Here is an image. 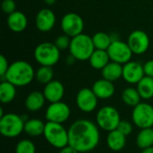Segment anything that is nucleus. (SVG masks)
Listing matches in <instances>:
<instances>
[{"label":"nucleus","mask_w":153,"mask_h":153,"mask_svg":"<svg viewBox=\"0 0 153 153\" xmlns=\"http://www.w3.org/2000/svg\"><path fill=\"white\" fill-rule=\"evenodd\" d=\"M99 126L87 119H79L72 124L68 129V145L80 153L94 150L100 139Z\"/></svg>","instance_id":"obj_1"},{"label":"nucleus","mask_w":153,"mask_h":153,"mask_svg":"<svg viewBox=\"0 0 153 153\" xmlns=\"http://www.w3.org/2000/svg\"><path fill=\"white\" fill-rule=\"evenodd\" d=\"M33 66L23 60H18L10 64L4 81H8L16 87H23L30 84L35 78Z\"/></svg>","instance_id":"obj_2"},{"label":"nucleus","mask_w":153,"mask_h":153,"mask_svg":"<svg viewBox=\"0 0 153 153\" xmlns=\"http://www.w3.org/2000/svg\"><path fill=\"white\" fill-rule=\"evenodd\" d=\"M68 50L70 52V55L73 56L76 60H89L95 50L92 38L84 33H81L72 38L70 48Z\"/></svg>","instance_id":"obj_3"},{"label":"nucleus","mask_w":153,"mask_h":153,"mask_svg":"<svg viewBox=\"0 0 153 153\" xmlns=\"http://www.w3.org/2000/svg\"><path fill=\"white\" fill-rule=\"evenodd\" d=\"M43 135L47 142L54 148L61 150L68 145V130L65 129L63 124L47 122Z\"/></svg>","instance_id":"obj_4"},{"label":"nucleus","mask_w":153,"mask_h":153,"mask_svg":"<svg viewBox=\"0 0 153 153\" xmlns=\"http://www.w3.org/2000/svg\"><path fill=\"white\" fill-rule=\"evenodd\" d=\"M34 58L40 65L53 66L60 59V50L51 42H42L34 49Z\"/></svg>","instance_id":"obj_5"},{"label":"nucleus","mask_w":153,"mask_h":153,"mask_svg":"<svg viewBox=\"0 0 153 153\" xmlns=\"http://www.w3.org/2000/svg\"><path fill=\"white\" fill-rule=\"evenodd\" d=\"M25 120L22 117L8 113L0 117V133L6 138H14L19 136L24 131Z\"/></svg>","instance_id":"obj_6"},{"label":"nucleus","mask_w":153,"mask_h":153,"mask_svg":"<svg viewBox=\"0 0 153 153\" xmlns=\"http://www.w3.org/2000/svg\"><path fill=\"white\" fill-rule=\"evenodd\" d=\"M121 121L119 112L117 108L111 106H105L101 108L96 115L97 126L107 132L116 130Z\"/></svg>","instance_id":"obj_7"},{"label":"nucleus","mask_w":153,"mask_h":153,"mask_svg":"<svg viewBox=\"0 0 153 153\" xmlns=\"http://www.w3.org/2000/svg\"><path fill=\"white\" fill-rule=\"evenodd\" d=\"M134 124L141 128H149L153 126V107L146 102H141L135 106L132 112Z\"/></svg>","instance_id":"obj_8"},{"label":"nucleus","mask_w":153,"mask_h":153,"mask_svg":"<svg viewBox=\"0 0 153 153\" xmlns=\"http://www.w3.org/2000/svg\"><path fill=\"white\" fill-rule=\"evenodd\" d=\"M107 51L111 61L121 65L131 61L134 54L127 42H124L120 39H113Z\"/></svg>","instance_id":"obj_9"},{"label":"nucleus","mask_w":153,"mask_h":153,"mask_svg":"<svg viewBox=\"0 0 153 153\" xmlns=\"http://www.w3.org/2000/svg\"><path fill=\"white\" fill-rule=\"evenodd\" d=\"M84 22L82 18L75 13H68L65 14L61 20V29L64 34L74 38L82 33Z\"/></svg>","instance_id":"obj_10"},{"label":"nucleus","mask_w":153,"mask_h":153,"mask_svg":"<svg viewBox=\"0 0 153 153\" xmlns=\"http://www.w3.org/2000/svg\"><path fill=\"white\" fill-rule=\"evenodd\" d=\"M70 116L71 110L69 106L62 101L50 103L45 114V117L48 122H54L58 124L66 122Z\"/></svg>","instance_id":"obj_11"},{"label":"nucleus","mask_w":153,"mask_h":153,"mask_svg":"<svg viewBox=\"0 0 153 153\" xmlns=\"http://www.w3.org/2000/svg\"><path fill=\"white\" fill-rule=\"evenodd\" d=\"M127 44L134 54L142 55L144 54L150 47V38L145 31L135 30L128 36Z\"/></svg>","instance_id":"obj_12"},{"label":"nucleus","mask_w":153,"mask_h":153,"mask_svg":"<svg viewBox=\"0 0 153 153\" xmlns=\"http://www.w3.org/2000/svg\"><path fill=\"white\" fill-rule=\"evenodd\" d=\"M98 97L93 92L92 89L82 88L76 95V105L80 110L85 113L94 111L98 105Z\"/></svg>","instance_id":"obj_13"},{"label":"nucleus","mask_w":153,"mask_h":153,"mask_svg":"<svg viewBox=\"0 0 153 153\" xmlns=\"http://www.w3.org/2000/svg\"><path fill=\"white\" fill-rule=\"evenodd\" d=\"M145 76L143 65L136 61L123 65V79L130 84H137Z\"/></svg>","instance_id":"obj_14"},{"label":"nucleus","mask_w":153,"mask_h":153,"mask_svg":"<svg viewBox=\"0 0 153 153\" xmlns=\"http://www.w3.org/2000/svg\"><path fill=\"white\" fill-rule=\"evenodd\" d=\"M56 24V15L49 8H43L39 11L35 18L36 28L41 32L50 31Z\"/></svg>","instance_id":"obj_15"},{"label":"nucleus","mask_w":153,"mask_h":153,"mask_svg":"<svg viewBox=\"0 0 153 153\" xmlns=\"http://www.w3.org/2000/svg\"><path fill=\"white\" fill-rule=\"evenodd\" d=\"M43 94L46 100L49 103L61 101L65 95V87L63 83L57 80H53L45 85Z\"/></svg>","instance_id":"obj_16"},{"label":"nucleus","mask_w":153,"mask_h":153,"mask_svg":"<svg viewBox=\"0 0 153 153\" xmlns=\"http://www.w3.org/2000/svg\"><path fill=\"white\" fill-rule=\"evenodd\" d=\"M91 89L99 100L110 99L114 95L115 91H116L113 82L104 78L96 81L93 83Z\"/></svg>","instance_id":"obj_17"},{"label":"nucleus","mask_w":153,"mask_h":153,"mask_svg":"<svg viewBox=\"0 0 153 153\" xmlns=\"http://www.w3.org/2000/svg\"><path fill=\"white\" fill-rule=\"evenodd\" d=\"M8 28L16 33L23 31L28 25V20L26 15L20 11H15L9 14L6 20Z\"/></svg>","instance_id":"obj_18"},{"label":"nucleus","mask_w":153,"mask_h":153,"mask_svg":"<svg viewBox=\"0 0 153 153\" xmlns=\"http://www.w3.org/2000/svg\"><path fill=\"white\" fill-rule=\"evenodd\" d=\"M46 101V98L43 92L39 91H31L25 100V108L30 112H37L40 110Z\"/></svg>","instance_id":"obj_19"},{"label":"nucleus","mask_w":153,"mask_h":153,"mask_svg":"<svg viewBox=\"0 0 153 153\" xmlns=\"http://www.w3.org/2000/svg\"><path fill=\"white\" fill-rule=\"evenodd\" d=\"M126 143V136L117 129L108 132L107 137V144L113 152H119L123 150Z\"/></svg>","instance_id":"obj_20"},{"label":"nucleus","mask_w":153,"mask_h":153,"mask_svg":"<svg viewBox=\"0 0 153 153\" xmlns=\"http://www.w3.org/2000/svg\"><path fill=\"white\" fill-rule=\"evenodd\" d=\"M101 74L102 78L114 82L123 77V65L111 61L101 70Z\"/></svg>","instance_id":"obj_21"},{"label":"nucleus","mask_w":153,"mask_h":153,"mask_svg":"<svg viewBox=\"0 0 153 153\" xmlns=\"http://www.w3.org/2000/svg\"><path fill=\"white\" fill-rule=\"evenodd\" d=\"M110 61L108 51L100 49H95L89 59L91 66L96 70H102Z\"/></svg>","instance_id":"obj_22"},{"label":"nucleus","mask_w":153,"mask_h":153,"mask_svg":"<svg viewBox=\"0 0 153 153\" xmlns=\"http://www.w3.org/2000/svg\"><path fill=\"white\" fill-rule=\"evenodd\" d=\"M46 124L42 120L38 118H31L25 121L24 124V132L32 137H37L42 135L45 131Z\"/></svg>","instance_id":"obj_23"},{"label":"nucleus","mask_w":153,"mask_h":153,"mask_svg":"<svg viewBox=\"0 0 153 153\" xmlns=\"http://www.w3.org/2000/svg\"><path fill=\"white\" fill-rule=\"evenodd\" d=\"M16 96V86L8 81H3L0 84V101L3 104L12 102Z\"/></svg>","instance_id":"obj_24"},{"label":"nucleus","mask_w":153,"mask_h":153,"mask_svg":"<svg viewBox=\"0 0 153 153\" xmlns=\"http://www.w3.org/2000/svg\"><path fill=\"white\" fill-rule=\"evenodd\" d=\"M136 89L138 90L142 99L151 100L153 98V78L144 76L138 83Z\"/></svg>","instance_id":"obj_25"},{"label":"nucleus","mask_w":153,"mask_h":153,"mask_svg":"<svg viewBox=\"0 0 153 153\" xmlns=\"http://www.w3.org/2000/svg\"><path fill=\"white\" fill-rule=\"evenodd\" d=\"M122 100L126 106L134 108L139 103H141V95L136 88L127 87L122 92Z\"/></svg>","instance_id":"obj_26"},{"label":"nucleus","mask_w":153,"mask_h":153,"mask_svg":"<svg viewBox=\"0 0 153 153\" xmlns=\"http://www.w3.org/2000/svg\"><path fill=\"white\" fill-rule=\"evenodd\" d=\"M136 144L142 150L153 146L152 127L141 129L136 137Z\"/></svg>","instance_id":"obj_27"},{"label":"nucleus","mask_w":153,"mask_h":153,"mask_svg":"<svg viewBox=\"0 0 153 153\" xmlns=\"http://www.w3.org/2000/svg\"><path fill=\"white\" fill-rule=\"evenodd\" d=\"M91 38H92L95 49L108 50V48H109V46L111 45L113 41L111 36L103 31H99L95 33Z\"/></svg>","instance_id":"obj_28"},{"label":"nucleus","mask_w":153,"mask_h":153,"mask_svg":"<svg viewBox=\"0 0 153 153\" xmlns=\"http://www.w3.org/2000/svg\"><path fill=\"white\" fill-rule=\"evenodd\" d=\"M54 72L52 66L40 65V67L35 73V78L38 82L40 84H48L51 81H53Z\"/></svg>","instance_id":"obj_29"},{"label":"nucleus","mask_w":153,"mask_h":153,"mask_svg":"<svg viewBox=\"0 0 153 153\" xmlns=\"http://www.w3.org/2000/svg\"><path fill=\"white\" fill-rule=\"evenodd\" d=\"M15 153H36V147L31 141L23 139L16 144Z\"/></svg>","instance_id":"obj_30"},{"label":"nucleus","mask_w":153,"mask_h":153,"mask_svg":"<svg viewBox=\"0 0 153 153\" xmlns=\"http://www.w3.org/2000/svg\"><path fill=\"white\" fill-rule=\"evenodd\" d=\"M71 39H72L71 37L67 36L66 34H63V35H60L59 37H57L54 43L57 47V48L60 51H62V50L69 49L70 44H71Z\"/></svg>","instance_id":"obj_31"},{"label":"nucleus","mask_w":153,"mask_h":153,"mask_svg":"<svg viewBox=\"0 0 153 153\" xmlns=\"http://www.w3.org/2000/svg\"><path fill=\"white\" fill-rule=\"evenodd\" d=\"M2 10L6 14H11L16 11V3L14 0H3Z\"/></svg>","instance_id":"obj_32"},{"label":"nucleus","mask_w":153,"mask_h":153,"mask_svg":"<svg viewBox=\"0 0 153 153\" xmlns=\"http://www.w3.org/2000/svg\"><path fill=\"white\" fill-rule=\"evenodd\" d=\"M117 129L118 131H120L123 134L127 136V135L132 134V132H133V126H132V124L130 122H128L126 120H121Z\"/></svg>","instance_id":"obj_33"},{"label":"nucleus","mask_w":153,"mask_h":153,"mask_svg":"<svg viewBox=\"0 0 153 153\" xmlns=\"http://www.w3.org/2000/svg\"><path fill=\"white\" fill-rule=\"evenodd\" d=\"M9 63L8 60L6 59V57L4 56H0V76L3 77L5 75L8 68H9Z\"/></svg>","instance_id":"obj_34"},{"label":"nucleus","mask_w":153,"mask_h":153,"mask_svg":"<svg viewBox=\"0 0 153 153\" xmlns=\"http://www.w3.org/2000/svg\"><path fill=\"white\" fill-rule=\"evenodd\" d=\"M143 69L146 76H150L153 78V59L147 61L143 65Z\"/></svg>","instance_id":"obj_35"},{"label":"nucleus","mask_w":153,"mask_h":153,"mask_svg":"<svg viewBox=\"0 0 153 153\" xmlns=\"http://www.w3.org/2000/svg\"><path fill=\"white\" fill-rule=\"evenodd\" d=\"M59 153H80L78 151H76L75 149H74L73 147H71V146H69V145H67V146H65V148H63V149H61L60 150V152Z\"/></svg>","instance_id":"obj_36"},{"label":"nucleus","mask_w":153,"mask_h":153,"mask_svg":"<svg viewBox=\"0 0 153 153\" xmlns=\"http://www.w3.org/2000/svg\"><path fill=\"white\" fill-rule=\"evenodd\" d=\"M142 153H153V146L146 148V149H143Z\"/></svg>","instance_id":"obj_37"},{"label":"nucleus","mask_w":153,"mask_h":153,"mask_svg":"<svg viewBox=\"0 0 153 153\" xmlns=\"http://www.w3.org/2000/svg\"><path fill=\"white\" fill-rule=\"evenodd\" d=\"M44 2H45L48 5H53V4L56 2V0H44Z\"/></svg>","instance_id":"obj_38"}]
</instances>
